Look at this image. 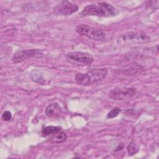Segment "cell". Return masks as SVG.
Masks as SVG:
<instances>
[{"label": "cell", "mask_w": 159, "mask_h": 159, "mask_svg": "<svg viewBox=\"0 0 159 159\" xmlns=\"http://www.w3.org/2000/svg\"><path fill=\"white\" fill-rule=\"evenodd\" d=\"M108 73L107 68H94L85 73H78L75 75V81L81 86H88L106 78Z\"/></svg>", "instance_id": "cell-1"}, {"label": "cell", "mask_w": 159, "mask_h": 159, "mask_svg": "<svg viewBox=\"0 0 159 159\" xmlns=\"http://www.w3.org/2000/svg\"><path fill=\"white\" fill-rule=\"evenodd\" d=\"M76 31L80 35L96 41H102L106 38V34L102 30L84 24L78 25L76 27Z\"/></svg>", "instance_id": "cell-2"}, {"label": "cell", "mask_w": 159, "mask_h": 159, "mask_svg": "<svg viewBox=\"0 0 159 159\" xmlns=\"http://www.w3.org/2000/svg\"><path fill=\"white\" fill-rule=\"evenodd\" d=\"M137 93L135 88L117 87L112 89L109 93V96L113 100H124L134 96Z\"/></svg>", "instance_id": "cell-3"}, {"label": "cell", "mask_w": 159, "mask_h": 159, "mask_svg": "<svg viewBox=\"0 0 159 159\" xmlns=\"http://www.w3.org/2000/svg\"><path fill=\"white\" fill-rule=\"evenodd\" d=\"M43 56V52L39 49H27L22 50L16 52L12 57V61L14 63L21 62L29 58L35 57L40 58Z\"/></svg>", "instance_id": "cell-4"}, {"label": "cell", "mask_w": 159, "mask_h": 159, "mask_svg": "<svg viewBox=\"0 0 159 159\" xmlns=\"http://www.w3.org/2000/svg\"><path fill=\"white\" fill-rule=\"evenodd\" d=\"M78 10V6L76 4L68 1H62L57 4L54 8V13L58 16H68Z\"/></svg>", "instance_id": "cell-5"}, {"label": "cell", "mask_w": 159, "mask_h": 159, "mask_svg": "<svg viewBox=\"0 0 159 159\" xmlns=\"http://www.w3.org/2000/svg\"><path fill=\"white\" fill-rule=\"evenodd\" d=\"M66 57L73 61L84 65H90L94 61L93 56L90 53L86 52H70L66 54Z\"/></svg>", "instance_id": "cell-6"}, {"label": "cell", "mask_w": 159, "mask_h": 159, "mask_svg": "<svg viewBox=\"0 0 159 159\" xmlns=\"http://www.w3.org/2000/svg\"><path fill=\"white\" fill-rule=\"evenodd\" d=\"M149 37L144 33L129 32L122 36V40L134 43H145L149 41Z\"/></svg>", "instance_id": "cell-7"}, {"label": "cell", "mask_w": 159, "mask_h": 159, "mask_svg": "<svg viewBox=\"0 0 159 159\" xmlns=\"http://www.w3.org/2000/svg\"><path fill=\"white\" fill-rule=\"evenodd\" d=\"M83 16H95L99 17L107 16L104 9L99 6L91 4L86 6L81 12Z\"/></svg>", "instance_id": "cell-8"}, {"label": "cell", "mask_w": 159, "mask_h": 159, "mask_svg": "<svg viewBox=\"0 0 159 159\" xmlns=\"http://www.w3.org/2000/svg\"><path fill=\"white\" fill-rule=\"evenodd\" d=\"M62 109L58 103H52L45 109V114L49 117H57L61 113Z\"/></svg>", "instance_id": "cell-9"}, {"label": "cell", "mask_w": 159, "mask_h": 159, "mask_svg": "<svg viewBox=\"0 0 159 159\" xmlns=\"http://www.w3.org/2000/svg\"><path fill=\"white\" fill-rule=\"evenodd\" d=\"M67 139L66 134L63 132H57L56 133L53 134V135L50 137L49 140L51 142L55 143H61L65 141Z\"/></svg>", "instance_id": "cell-10"}, {"label": "cell", "mask_w": 159, "mask_h": 159, "mask_svg": "<svg viewBox=\"0 0 159 159\" xmlns=\"http://www.w3.org/2000/svg\"><path fill=\"white\" fill-rule=\"evenodd\" d=\"M98 4L104 9L107 16H114L117 14L116 9L112 5L104 2H99Z\"/></svg>", "instance_id": "cell-11"}, {"label": "cell", "mask_w": 159, "mask_h": 159, "mask_svg": "<svg viewBox=\"0 0 159 159\" xmlns=\"http://www.w3.org/2000/svg\"><path fill=\"white\" fill-rule=\"evenodd\" d=\"M60 130H61V127H60L49 125V126L45 127L42 130V135L43 137H47L49 135L53 134Z\"/></svg>", "instance_id": "cell-12"}, {"label": "cell", "mask_w": 159, "mask_h": 159, "mask_svg": "<svg viewBox=\"0 0 159 159\" xmlns=\"http://www.w3.org/2000/svg\"><path fill=\"white\" fill-rule=\"evenodd\" d=\"M139 151V147L134 142H131L127 147V152L129 155L136 154Z\"/></svg>", "instance_id": "cell-13"}, {"label": "cell", "mask_w": 159, "mask_h": 159, "mask_svg": "<svg viewBox=\"0 0 159 159\" xmlns=\"http://www.w3.org/2000/svg\"><path fill=\"white\" fill-rule=\"evenodd\" d=\"M121 112V109L119 107H115L111 110L107 114V117L108 119H112L117 117Z\"/></svg>", "instance_id": "cell-14"}, {"label": "cell", "mask_w": 159, "mask_h": 159, "mask_svg": "<svg viewBox=\"0 0 159 159\" xmlns=\"http://www.w3.org/2000/svg\"><path fill=\"white\" fill-rule=\"evenodd\" d=\"M2 119L5 121H9L12 119V114L9 111H5L2 115Z\"/></svg>", "instance_id": "cell-15"}]
</instances>
